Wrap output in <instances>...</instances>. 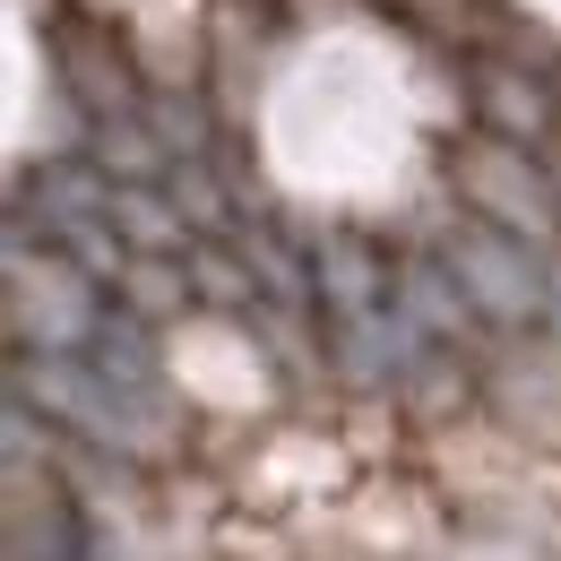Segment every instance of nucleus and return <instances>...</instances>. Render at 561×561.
I'll use <instances>...</instances> for the list:
<instances>
[{
    "instance_id": "f257e3e1",
    "label": "nucleus",
    "mask_w": 561,
    "mask_h": 561,
    "mask_svg": "<svg viewBox=\"0 0 561 561\" xmlns=\"http://www.w3.org/2000/svg\"><path fill=\"white\" fill-rule=\"evenodd\" d=\"M440 260L449 277L467 285L476 320L501 337H527V329H553V294H561V251L527 242V233H501L484 216L458 208V225L440 233Z\"/></svg>"
},
{
    "instance_id": "f03ea898",
    "label": "nucleus",
    "mask_w": 561,
    "mask_h": 561,
    "mask_svg": "<svg viewBox=\"0 0 561 561\" xmlns=\"http://www.w3.org/2000/svg\"><path fill=\"white\" fill-rule=\"evenodd\" d=\"M104 302L113 294L70 251H53V242L35 251V233L9 225V337H18V354H87Z\"/></svg>"
},
{
    "instance_id": "7ed1b4c3",
    "label": "nucleus",
    "mask_w": 561,
    "mask_h": 561,
    "mask_svg": "<svg viewBox=\"0 0 561 561\" xmlns=\"http://www.w3.org/2000/svg\"><path fill=\"white\" fill-rule=\"evenodd\" d=\"M449 191H458L467 216H484V225H501V233H527V242L561 251V173L536 156V147L467 130L458 156H449Z\"/></svg>"
},
{
    "instance_id": "20e7f679",
    "label": "nucleus",
    "mask_w": 561,
    "mask_h": 561,
    "mask_svg": "<svg viewBox=\"0 0 561 561\" xmlns=\"http://www.w3.org/2000/svg\"><path fill=\"white\" fill-rule=\"evenodd\" d=\"M467 104H476V130L518 139V147H545L561 130V87L527 78L518 61H476L467 70Z\"/></svg>"
},
{
    "instance_id": "39448f33",
    "label": "nucleus",
    "mask_w": 561,
    "mask_h": 561,
    "mask_svg": "<svg viewBox=\"0 0 561 561\" xmlns=\"http://www.w3.org/2000/svg\"><path fill=\"white\" fill-rule=\"evenodd\" d=\"M113 302H130L139 320H182L191 302H199V285H191V251L182 260H156V251H130V268H122V285H113Z\"/></svg>"
}]
</instances>
